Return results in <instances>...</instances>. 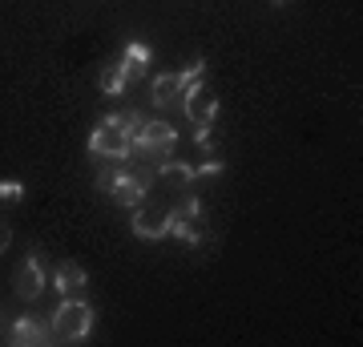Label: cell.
Segmentation results:
<instances>
[{"instance_id":"cell-1","label":"cell","mask_w":363,"mask_h":347,"mask_svg":"<svg viewBox=\"0 0 363 347\" xmlns=\"http://www.w3.org/2000/svg\"><path fill=\"white\" fill-rule=\"evenodd\" d=\"M89 154L109 158V162H125L133 154V129L125 114H109L97 121V129L89 133Z\"/></svg>"},{"instance_id":"cell-2","label":"cell","mask_w":363,"mask_h":347,"mask_svg":"<svg viewBox=\"0 0 363 347\" xmlns=\"http://www.w3.org/2000/svg\"><path fill=\"white\" fill-rule=\"evenodd\" d=\"M49 327H52V339H57V343H81L93 327V307L77 295H65L61 307L52 311Z\"/></svg>"},{"instance_id":"cell-3","label":"cell","mask_w":363,"mask_h":347,"mask_svg":"<svg viewBox=\"0 0 363 347\" xmlns=\"http://www.w3.org/2000/svg\"><path fill=\"white\" fill-rule=\"evenodd\" d=\"M174 145H178V129L169 121H145L133 133V154L125 162H162V158H169Z\"/></svg>"},{"instance_id":"cell-4","label":"cell","mask_w":363,"mask_h":347,"mask_svg":"<svg viewBox=\"0 0 363 347\" xmlns=\"http://www.w3.org/2000/svg\"><path fill=\"white\" fill-rule=\"evenodd\" d=\"M154 178H157V170H138V166L113 162V182H109L105 194H109L117 206H142L150 186H154Z\"/></svg>"},{"instance_id":"cell-5","label":"cell","mask_w":363,"mask_h":347,"mask_svg":"<svg viewBox=\"0 0 363 347\" xmlns=\"http://www.w3.org/2000/svg\"><path fill=\"white\" fill-rule=\"evenodd\" d=\"M202 73H206V61L186 65L182 73H162V77L154 81V97H150V101H154L157 109H166V105H178L186 93L194 89V85H202Z\"/></svg>"},{"instance_id":"cell-6","label":"cell","mask_w":363,"mask_h":347,"mask_svg":"<svg viewBox=\"0 0 363 347\" xmlns=\"http://www.w3.org/2000/svg\"><path fill=\"white\" fill-rule=\"evenodd\" d=\"M13 291H16V299H25V303H33V299L45 295V267H40V255H28L25 263L16 267Z\"/></svg>"},{"instance_id":"cell-7","label":"cell","mask_w":363,"mask_h":347,"mask_svg":"<svg viewBox=\"0 0 363 347\" xmlns=\"http://www.w3.org/2000/svg\"><path fill=\"white\" fill-rule=\"evenodd\" d=\"M133 234L138 238H145V243H154V238H166L169 234V219H166V210H157V206H133Z\"/></svg>"},{"instance_id":"cell-8","label":"cell","mask_w":363,"mask_h":347,"mask_svg":"<svg viewBox=\"0 0 363 347\" xmlns=\"http://www.w3.org/2000/svg\"><path fill=\"white\" fill-rule=\"evenodd\" d=\"M182 109H186V117H190L194 126H210L214 114H218V97H214L206 85H194V89L182 97Z\"/></svg>"},{"instance_id":"cell-9","label":"cell","mask_w":363,"mask_h":347,"mask_svg":"<svg viewBox=\"0 0 363 347\" xmlns=\"http://www.w3.org/2000/svg\"><path fill=\"white\" fill-rule=\"evenodd\" d=\"M9 339H13L16 347L52 343V327H49L45 319H37V315H21V319L13 323V331H9Z\"/></svg>"},{"instance_id":"cell-10","label":"cell","mask_w":363,"mask_h":347,"mask_svg":"<svg viewBox=\"0 0 363 347\" xmlns=\"http://www.w3.org/2000/svg\"><path fill=\"white\" fill-rule=\"evenodd\" d=\"M150 45L145 40H130L125 45V53H121V69H125V81H142L145 73H150Z\"/></svg>"},{"instance_id":"cell-11","label":"cell","mask_w":363,"mask_h":347,"mask_svg":"<svg viewBox=\"0 0 363 347\" xmlns=\"http://www.w3.org/2000/svg\"><path fill=\"white\" fill-rule=\"evenodd\" d=\"M52 279H57V291H61V295H81V291H85V283H89L85 267H81V263H73V258H65V263L57 267V275H52Z\"/></svg>"},{"instance_id":"cell-12","label":"cell","mask_w":363,"mask_h":347,"mask_svg":"<svg viewBox=\"0 0 363 347\" xmlns=\"http://www.w3.org/2000/svg\"><path fill=\"white\" fill-rule=\"evenodd\" d=\"M166 219H169V234L182 238L186 246H198L206 238V234H202V219H178V214H169V210H166Z\"/></svg>"},{"instance_id":"cell-13","label":"cell","mask_w":363,"mask_h":347,"mask_svg":"<svg viewBox=\"0 0 363 347\" xmlns=\"http://www.w3.org/2000/svg\"><path fill=\"white\" fill-rule=\"evenodd\" d=\"M125 69H121V61H109L101 69V93H109V97H117V93H125Z\"/></svg>"},{"instance_id":"cell-14","label":"cell","mask_w":363,"mask_h":347,"mask_svg":"<svg viewBox=\"0 0 363 347\" xmlns=\"http://www.w3.org/2000/svg\"><path fill=\"white\" fill-rule=\"evenodd\" d=\"M154 170H157V178H174V182H182V186L194 182V166H190V162H169V158H162Z\"/></svg>"},{"instance_id":"cell-15","label":"cell","mask_w":363,"mask_h":347,"mask_svg":"<svg viewBox=\"0 0 363 347\" xmlns=\"http://www.w3.org/2000/svg\"><path fill=\"white\" fill-rule=\"evenodd\" d=\"M169 214H178V219H202V202H198V198H182Z\"/></svg>"},{"instance_id":"cell-16","label":"cell","mask_w":363,"mask_h":347,"mask_svg":"<svg viewBox=\"0 0 363 347\" xmlns=\"http://www.w3.org/2000/svg\"><path fill=\"white\" fill-rule=\"evenodd\" d=\"M222 170H226V162L210 154L206 162H202V166H194V182H198V178H214V174H222Z\"/></svg>"},{"instance_id":"cell-17","label":"cell","mask_w":363,"mask_h":347,"mask_svg":"<svg viewBox=\"0 0 363 347\" xmlns=\"http://www.w3.org/2000/svg\"><path fill=\"white\" fill-rule=\"evenodd\" d=\"M21 194H25L21 182H0V202H21Z\"/></svg>"},{"instance_id":"cell-18","label":"cell","mask_w":363,"mask_h":347,"mask_svg":"<svg viewBox=\"0 0 363 347\" xmlns=\"http://www.w3.org/2000/svg\"><path fill=\"white\" fill-rule=\"evenodd\" d=\"M194 142L210 154V126H194Z\"/></svg>"},{"instance_id":"cell-19","label":"cell","mask_w":363,"mask_h":347,"mask_svg":"<svg viewBox=\"0 0 363 347\" xmlns=\"http://www.w3.org/2000/svg\"><path fill=\"white\" fill-rule=\"evenodd\" d=\"M9 246H13V231H9V226H4V222H0V255H4V250H9Z\"/></svg>"},{"instance_id":"cell-20","label":"cell","mask_w":363,"mask_h":347,"mask_svg":"<svg viewBox=\"0 0 363 347\" xmlns=\"http://www.w3.org/2000/svg\"><path fill=\"white\" fill-rule=\"evenodd\" d=\"M271 4H274V9H286V4H291V0H271Z\"/></svg>"}]
</instances>
